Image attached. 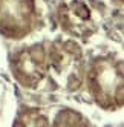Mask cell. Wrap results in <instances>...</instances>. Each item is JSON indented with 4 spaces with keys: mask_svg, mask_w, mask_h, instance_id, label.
Here are the masks:
<instances>
[{
    "mask_svg": "<svg viewBox=\"0 0 124 127\" xmlns=\"http://www.w3.org/2000/svg\"><path fill=\"white\" fill-rule=\"evenodd\" d=\"M14 127H49L48 118L37 109H25L19 113Z\"/></svg>",
    "mask_w": 124,
    "mask_h": 127,
    "instance_id": "obj_6",
    "label": "cell"
},
{
    "mask_svg": "<svg viewBox=\"0 0 124 127\" xmlns=\"http://www.w3.org/2000/svg\"><path fill=\"white\" fill-rule=\"evenodd\" d=\"M12 72L23 87H37L48 72V60L43 46L35 44L19 51L12 58Z\"/></svg>",
    "mask_w": 124,
    "mask_h": 127,
    "instance_id": "obj_4",
    "label": "cell"
},
{
    "mask_svg": "<svg viewBox=\"0 0 124 127\" xmlns=\"http://www.w3.org/2000/svg\"><path fill=\"white\" fill-rule=\"evenodd\" d=\"M52 127H89L87 121L72 109H64L57 113Z\"/></svg>",
    "mask_w": 124,
    "mask_h": 127,
    "instance_id": "obj_7",
    "label": "cell"
},
{
    "mask_svg": "<svg viewBox=\"0 0 124 127\" xmlns=\"http://www.w3.org/2000/svg\"><path fill=\"white\" fill-rule=\"evenodd\" d=\"M61 26L74 35H86L92 31V12L81 0H72L60 8Z\"/></svg>",
    "mask_w": 124,
    "mask_h": 127,
    "instance_id": "obj_5",
    "label": "cell"
},
{
    "mask_svg": "<svg viewBox=\"0 0 124 127\" xmlns=\"http://www.w3.org/2000/svg\"><path fill=\"white\" fill-rule=\"evenodd\" d=\"M51 67L57 81L69 90H75L83 81V54L74 41H61L51 49Z\"/></svg>",
    "mask_w": 124,
    "mask_h": 127,
    "instance_id": "obj_2",
    "label": "cell"
},
{
    "mask_svg": "<svg viewBox=\"0 0 124 127\" xmlns=\"http://www.w3.org/2000/svg\"><path fill=\"white\" fill-rule=\"evenodd\" d=\"M87 87L96 104L106 110L124 106V61L96 58L87 72Z\"/></svg>",
    "mask_w": 124,
    "mask_h": 127,
    "instance_id": "obj_1",
    "label": "cell"
},
{
    "mask_svg": "<svg viewBox=\"0 0 124 127\" xmlns=\"http://www.w3.org/2000/svg\"><path fill=\"white\" fill-rule=\"evenodd\" d=\"M123 2H124V0H123Z\"/></svg>",
    "mask_w": 124,
    "mask_h": 127,
    "instance_id": "obj_8",
    "label": "cell"
},
{
    "mask_svg": "<svg viewBox=\"0 0 124 127\" xmlns=\"http://www.w3.org/2000/svg\"><path fill=\"white\" fill-rule=\"evenodd\" d=\"M34 0H0V31L9 38H22L35 26Z\"/></svg>",
    "mask_w": 124,
    "mask_h": 127,
    "instance_id": "obj_3",
    "label": "cell"
}]
</instances>
